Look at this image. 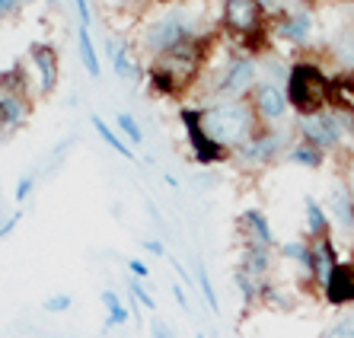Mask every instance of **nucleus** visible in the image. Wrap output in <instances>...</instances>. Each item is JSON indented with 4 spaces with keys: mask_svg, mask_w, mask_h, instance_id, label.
I'll return each instance as SVG.
<instances>
[{
    "mask_svg": "<svg viewBox=\"0 0 354 338\" xmlns=\"http://www.w3.org/2000/svg\"><path fill=\"white\" fill-rule=\"evenodd\" d=\"M322 338H354V310L332 322L329 329L322 332Z\"/></svg>",
    "mask_w": 354,
    "mask_h": 338,
    "instance_id": "f704fd0d",
    "label": "nucleus"
},
{
    "mask_svg": "<svg viewBox=\"0 0 354 338\" xmlns=\"http://www.w3.org/2000/svg\"><path fill=\"white\" fill-rule=\"evenodd\" d=\"M90 122H93V128H96V131H99V138L106 140V144H109V147H112V150H115L118 157H124V160H138V157H134V150H131V144H124V138H122V134H118V131H112V128H109V124L102 122V118H99V115H93Z\"/></svg>",
    "mask_w": 354,
    "mask_h": 338,
    "instance_id": "cd10ccee",
    "label": "nucleus"
},
{
    "mask_svg": "<svg viewBox=\"0 0 354 338\" xmlns=\"http://www.w3.org/2000/svg\"><path fill=\"white\" fill-rule=\"evenodd\" d=\"M310 252H313V265H310V281H313L316 290H326L332 281V272L338 268L335 262V246L329 243V236L313 239L310 243Z\"/></svg>",
    "mask_w": 354,
    "mask_h": 338,
    "instance_id": "4468645a",
    "label": "nucleus"
},
{
    "mask_svg": "<svg viewBox=\"0 0 354 338\" xmlns=\"http://www.w3.org/2000/svg\"><path fill=\"white\" fill-rule=\"evenodd\" d=\"M326 207H329V220L335 223V230L345 239H354V198L345 182H335L329 189Z\"/></svg>",
    "mask_w": 354,
    "mask_h": 338,
    "instance_id": "ddd939ff",
    "label": "nucleus"
},
{
    "mask_svg": "<svg viewBox=\"0 0 354 338\" xmlns=\"http://www.w3.org/2000/svg\"><path fill=\"white\" fill-rule=\"evenodd\" d=\"M99 300H102V306H106V322H102V329H118V326H128V319H131V306H124V300L118 297L115 290H102L99 294Z\"/></svg>",
    "mask_w": 354,
    "mask_h": 338,
    "instance_id": "4be33fe9",
    "label": "nucleus"
},
{
    "mask_svg": "<svg viewBox=\"0 0 354 338\" xmlns=\"http://www.w3.org/2000/svg\"><path fill=\"white\" fill-rule=\"evenodd\" d=\"M304 220H306V236L322 239L329 233V214L322 211V205L316 198H304Z\"/></svg>",
    "mask_w": 354,
    "mask_h": 338,
    "instance_id": "393cba45",
    "label": "nucleus"
},
{
    "mask_svg": "<svg viewBox=\"0 0 354 338\" xmlns=\"http://www.w3.org/2000/svg\"><path fill=\"white\" fill-rule=\"evenodd\" d=\"M19 7H23V0H0V23L10 17H17Z\"/></svg>",
    "mask_w": 354,
    "mask_h": 338,
    "instance_id": "a19ab883",
    "label": "nucleus"
},
{
    "mask_svg": "<svg viewBox=\"0 0 354 338\" xmlns=\"http://www.w3.org/2000/svg\"><path fill=\"white\" fill-rule=\"evenodd\" d=\"M128 294H131L134 303L144 306V310H150V313L157 310V300H153V294L144 288V281H140V278H131V281H128Z\"/></svg>",
    "mask_w": 354,
    "mask_h": 338,
    "instance_id": "72a5a7b5",
    "label": "nucleus"
},
{
    "mask_svg": "<svg viewBox=\"0 0 354 338\" xmlns=\"http://www.w3.org/2000/svg\"><path fill=\"white\" fill-rule=\"evenodd\" d=\"M205 58H207V41H201V35L179 45V48L166 51V55L150 61V86L160 96H182L201 80Z\"/></svg>",
    "mask_w": 354,
    "mask_h": 338,
    "instance_id": "f03ea898",
    "label": "nucleus"
},
{
    "mask_svg": "<svg viewBox=\"0 0 354 338\" xmlns=\"http://www.w3.org/2000/svg\"><path fill=\"white\" fill-rule=\"evenodd\" d=\"M236 290L243 297V306L259 303V290H262V281H256L252 274H246L243 268H236Z\"/></svg>",
    "mask_w": 354,
    "mask_h": 338,
    "instance_id": "2f4dec72",
    "label": "nucleus"
},
{
    "mask_svg": "<svg viewBox=\"0 0 354 338\" xmlns=\"http://www.w3.org/2000/svg\"><path fill=\"white\" fill-rule=\"evenodd\" d=\"M115 124H118V131H122V138L128 140V144H144V128L138 124V118L131 115V112H118V118H115Z\"/></svg>",
    "mask_w": 354,
    "mask_h": 338,
    "instance_id": "473e14b6",
    "label": "nucleus"
},
{
    "mask_svg": "<svg viewBox=\"0 0 354 338\" xmlns=\"http://www.w3.org/2000/svg\"><path fill=\"white\" fill-rule=\"evenodd\" d=\"M0 93H10V96H23V100H29V71L17 64L13 71L0 74Z\"/></svg>",
    "mask_w": 354,
    "mask_h": 338,
    "instance_id": "bb28decb",
    "label": "nucleus"
},
{
    "mask_svg": "<svg viewBox=\"0 0 354 338\" xmlns=\"http://www.w3.org/2000/svg\"><path fill=\"white\" fill-rule=\"evenodd\" d=\"M169 265H173V268H176V274H179V278H182V284H192L189 272H185V268H182V265H179V262H176V259H169Z\"/></svg>",
    "mask_w": 354,
    "mask_h": 338,
    "instance_id": "a18cd8bd",
    "label": "nucleus"
},
{
    "mask_svg": "<svg viewBox=\"0 0 354 338\" xmlns=\"http://www.w3.org/2000/svg\"><path fill=\"white\" fill-rule=\"evenodd\" d=\"M329 106L342 109V112H351L354 115V77L351 74L332 77V83H329Z\"/></svg>",
    "mask_w": 354,
    "mask_h": 338,
    "instance_id": "5701e85b",
    "label": "nucleus"
},
{
    "mask_svg": "<svg viewBox=\"0 0 354 338\" xmlns=\"http://www.w3.org/2000/svg\"><path fill=\"white\" fill-rule=\"evenodd\" d=\"M284 163L306 166V169H319V166L326 163V153H322L319 147H313V144H306V140L297 138L288 147V153H284Z\"/></svg>",
    "mask_w": 354,
    "mask_h": 338,
    "instance_id": "412c9836",
    "label": "nucleus"
},
{
    "mask_svg": "<svg viewBox=\"0 0 354 338\" xmlns=\"http://www.w3.org/2000/svg\"><path fill=\"white\" fill-rule=\"evenodd\" d=\"M150 338H176V332L169 329L163 319H153L150 322Z\"/></svg>",
    "mask_w": 354,
    "mask_h": 338,
    "instance_id": "79ce46f5",
    "label": "nucleus"
},
{
    "mask_svg": "<svg viewBox=\"0 0 354 338\" xmlns=\"http://www.w3.org/2000/svg\"><path fill=\"white\" fill-rule=\"evenodd\" d=\"M290 67H294V64L281 61L278 55H272V51H268V55H262V58H259V80L284 86V83H288V77H290Z\"/></svg>",
    "mask_w": 354,
    "mask_h": 338,
    "instance_id": "a878e982",
    "label": "nucleus"
},
{
    "mask_svg": "<svg viewBox=\"0 0 354 338\" xmlns=\"http://www.w3.org/2000/svg\"><path fill=\"white\" fill-rule=\"evenodd\" d=\"M128 272H131V278L147 281L150 278V265H144L140 259H128Z\"/></svg>",
    "mask_w": 354,
    "mask_h": 338,
    "instance_id": "ea45409f",
    "label": "nucleus"
},
{
    "mask_svg": "<svg viewBox=\"0 0 354 338\" xmlns=\"http://www.w3.org/2000/svg\"><path fill=\"white\" fill-rule=\"evenodd\" d=\"M329 74L313 61H297L290 67V77L284 83L288 90V102L297 115H313L329 109Z\"/></svg>",
    "mask_w": 354,
    "mask_h": 338,
    "instance_id": "20e7f679",
    "label": "nucleus"
},
{
    "mask_svg": "<svg viewBox=\"0 0 354 338\" xmlns=\"http://www.w3.org/2000/svg\"><path fill=\"white\" fill-rule=\"evenodd\" d=\"M281 256L290 259L294 265H300L306 274H310V265H313V252H310V243H304V239H294V243H284L281 246Z\"/></svg>",
    "mask_w": 354,
    "mask_h": 338,
    "instance_id": "7c9ffc66",
    "label": "nucleus"
},
{
    "mask_svg": "<svg viewBox=\"0 0 354 338\" xmlns=\"http://www.w3.org/2000/svg\"><path fill=\"white\" fill-rule=\"evenodd\" d=\"M294 131L300 140L313 144V147H319L326 153V150H338L342 140L348 134H354V115L329 106L322 112H313V115H297Z\"/></svg>",
    "mask_w": 354,
    "mask_h": 338,
    "instance_id": "0eeeda50",
    "label": "nucleus"
},
{
    "mask_svg": "<svg viewBox=\"0 0 354 338\" xmlns=\"http://www.w3.org/2000/svg\"><path fill=\"white\" fill-rule=\"evenodd\" d=\"M144 249H147L150 256H157V259H163V256H166V246L160 243V239H144Z\"/></svg>",
    "mask_w": 354,
    "mask_h": 338,
    "instance_id": "37998d69",
    "label": "nucleus"
},
{
    "mask_svg": "<svg viewBox=\"0 0 354 338\" xmlns=\"http://www.w3.org/2000/svg\"><path fill=\"white\" fill-rule=\"evenodd\" d=\"M198 124L207 138L214 140L217 147L230 157L233 150H239L252 134L262 128L249 106V100H214V102H201L195 106Z\"/></svg>",
    "mask_w": 354,
    "mask_h": 338,
    "instance_id": "f257e3e1",
    "label": "nucleus"
},
{
    "mask_svg": "<svg viewBox=\"0 0 354 338\" xmlns=\"http://www.w3.org/2000/svg\"><path fill=\"white\" fill-rule=\"evenodd\" d=\"M32 189H35V176H23V179L17 182V189H13V201L26 205V201L32 198Z\"/></svg>",
    "mask_w": 354,
    "mask_h": 338,
    "instance_id": "c9c22d12",
    "label": "nucleus"
},
{
    "mask_svg": "<svg viewBox=\"0 0 354 338\" xmlns=\"http://www.w3.org/2000/svg\"><path fill=\"white\" fill-rule=\"evenodd\" d=\"M249 106L256 112L259 124H281L290 115V102H288V90L278 83H265L259 80L249 93Z\"/></svg>",
    "mask_w": 354,
    "mask_h": 338,
    "instance_id": "1a4fd4ad",
    "label": "nucleus"
},
{
    "mask_svg": "<svg viewBox=\"0 0 354 338\" xmlns=\"http://www.w3.org/2000/svg\"><path fill=\"white\" fill-rule=\"evenodd\" d=\"M74 10H77V19H80V26H93L90 0H74Z\"/></svg>",
    "mask_w": 354,
    "mask_h": 338,
    "instance_id": "4c0bfd02",
    "label": "nucleus"
},
{
    "mask_svg": "<svg viewBox=\"0 0 354 338\" xmlns=\"http://www.w3.org/2000/svg\"><path fill=\"white\" fill-rule=\"evenodd\" d=\"M259 303L265 306H278V310H290L294 306V297H290L284 284H274L272 278L262 281V290H259Z\"/></svg>",
    "mask_w": 354,
    "mask_h": 338,
    "instance_id": "c85d7f7f",
    "label": "nucleus"
},
{
    "mask_svg": "<svg viewBox=\"0 0 354 338\" xmlns=\"http://www.w3.org/2000/svg\"><path fill=\"white\" fill-rule=\"evenodd\" d=\"M195 338H207V335H205V332H198V335H195Z\"/></svg>",
    "mask_w": 354,
    "mask_h": 338,
    "instance_id": "09e8293b",
    "label": "nucleus"
},
{
    "mask_svg": "<svg viewBox=\"0 0 354 338\" xmlns=\"http://www.w3.org/2000/svg\"><path fill=\"white\" fill-rule=\"evenodd\" d=\"M23 220V207H19V211H13V214H7L3 217V220H0V239L7 236L10 230H17V223Z\"/></svg>",
    "mask_w": 354,
    "mask_h": 338,
    "instance_id": "58836bf2",
    "label": "nucleus"
},
{
    "mask_svg": "<svg viewBox=\"0 0 354 338\" xmlns=\"http://www.w3.org/2000/svg\"><path fill=\"white\" fill-rule=\"evenodd\" d=\"M173 297L179 300L182 310H189V297H185V290H182V284H173Z\"/></svg>",
    "mask_w": 354,
    "mask_h": 338,
    "instance_id": "c03bdc74",
    "label": "nucleus"
},
{
    "mask_svg": "<svg viewBox=\"0 0 354 338\" xmlns=\"http://www.w3.org/2000/svg\"><path fill=\"white\" fill-rule=\"evenodd\" d=\"M329 51H332V61L345 71H354V19L342 23L335 32L329 35Z\"/></svg>",
    "mask_w": 354,
    "mask_h": 338,
    "instance_id": "f3484780",
    "label": "nucleus"
},
{
    "mask_svg": "<svg viewBox=\"0 0 354 338\" xmlns=\"http://www.w3.org/2000/svg\"><path fill=\"white\" fill-rule=\"evenodd\" d=\"M239 233H243V243H252V246L262 249H274V230L268 217L259 211V207H246L239 214Z\"/></svg>",
    "mask_w": 354,
    "mask_h": 338,
    "instance_id": "2eb2a0df",
    "label": "nucleus"
},
{
    "mask_svg": "<svg viewBox=\"0 0 354 338\" xmlns=\"http://www.w3.org/2000/svg\"><path fill=\"white\" fill-rule=\"evenodd\" d=\"M109 61H112V71H115L118 80H128V83L138 80V67H134V58H131V48H128V45L109 41Z\"/></svg>",
    "mask_w": 354,
    "mask_h": 338,
    "instance_id": "b1692460",
    "label": "nucleus"
},
{
    "mask_svg": "<svg viewBox=\"0 0 354 338\" xmlns=\"http://www.w3.org/2000/svg\"><path fill=\"white\" fill-rule=\"evenodd\" d=\"M0 214H3V207H0Z\"/></svg>",
    "mask_w": 354,
    "mask_h": 338,
    "instance_id": "8fccbe9b",
    "label": "nucleus"
},
{
    "mask_svg": "<svg viewBox=\"0 0 354 338\" xmlns=\"http://www.w3.org/2000/svg\"><path fill=\"white\" fill-rule=\"evenodd\" d=\"M195 288L205 294L207 310H211V313H221V300H217V290H214V284H211V274H207V268H205L201 259L195 262Z\"/></svg>",
    "mask_w": 354,
    "mask_h": 338,
    "instance_id": "c756f323",
    "label": "nucleus"
},
{
    "mask_svg": "<svg viewBox=\"0 0 354 338\" xmlns=\"http://www.w3.org/2000/svg\"><path fill=\"white\" fill-rule=\"evenodd\" d=\"M259 83V58L249 51L230 55L217 67L214 74L205 83V100L201 102H214V100H249L252 86Z\"/></svg>",
    "mask_w": 354,
    "mask_h": 338,
    "instance_id": "7ed1b4c3",
    "label": "nucleus"
},
{
    "mask_svg": "<svg viewBox=\"0 0 354 338\" xmlns=\"http://www.w3.org/2000/svg\"><path fill=\"white\" fill-rule=\"evenodd\" d=\"M297 140L294 128H278V124H262L252 138L243 144L239 150H233L230 160L233 166H239L243 173H256V169H265L272 166L274 160H284L288 147Z\"/></svg>",
    "mask_w": 354,
    "mask_h": 338,
    "instance_id": "39448f33",
    "label": "nucleus"
},
{
    "mask_svg": "<svg viewBox=\"0 0 354 338\" xmlns=\"http://www.w3.org/2000/svg\"><path fill=\"white\" fill-rule=\"evenodd\" d=\"M77 55H80V64H83V71H86V77L99 80V77H102V64H99V51L90 35V26H77Z\"/></svg>",
    "mask_w": 354,
    "mask_h": 338,
    "instance_id": "aec40b11",
    "label": "nucleus"
},
{
    "mask_svg": "<svg viewBox=\"0 0 354 338\" xmlns=\"http://www.w3.org/2000/svg\"><path fill=\"white\" fill-rule=\"evenodd\" d=\"M322 297L335 306L354 303V268L351 265H338L335 272H332V281H329V288L322 290Z\"/></svg>",
    "mask_w": 354,
    "mask_h": 338,
    "instance_id": "a211bd4d",
    "label": "nucleus"
},
{
    "mask_svg": "<svg viewBox=\"0 0 354 338\" xmlns=\"http://www.w3.org/2000/svg\"><path fill=\"white\" fill-rule=\"evenodd\" d=\"M259 3L265 7V13H268V10H278V7H281V0H259Z\"/></svg>",
    "mask_w": 354,
    "mask_h": 338,
    "instance_id": "49530a36",
    "label": "nucleus"
},
{
    "mask_svg": "<svg viewBox=\"0 0 354 338\" xmlns=\"http://www.w3.org/2000/svg\"><path fill=\"white\" fill-rule=\"evenodd\" d=\"M192 39H198V32H195V23H192V17L185 10H166V13L153 17L140 29V48H144V55H147L150 61L166 55V51L179 48V45H185V41H192Z\"/></svg>",
    "mask_w": 354,
    "mask_h": 338,
    "instance_id": "423d86ee",
    "label": "nucleus"
},
{
    "mask_svg": "<svg viewBox=\"0 0 354 338\" xmlns=\"http://www.w3.org/2000/svg\"><path fill=\"white\" fill-rule=\"evenodd\" d=\"M71 306H74L71 294H51V297L45 300V310H48V313H67Z\"/></svg>",
    "mask_w": 354,
    "mask_h": 338,
    "instance_id": "e433bc0d",
    "label": "nucleus"
},
{
    "mask_svg": "<svg viewBox=\"0 0 354 338\" xmlns=\"http://www.w3.org/2000/svg\"><path fill=\"white\" fill-rule=\"evenodd\" d=\"M348 189H351V198H354V169H351V182H348Z\"/></svg>",
    "mask_w": 354,
    "mask_h": 338,
    "instance_id": "de8ad7c7",
    "label": "nucleus"
},
{
    "mask_svg": "<svg viewBox=\"0 0 354 338\" xmlns=\"http://www.w3.org/2000/svg\"><path fill=\"white\" fill-rule=\"evenodd\" d=\"M26 118H29V100L0 93V128L3 131H17V128L26 124Z\"/></svg>",
    "mask_w": 354,
    "mask_h": 338,
    "instance_id": "6ab92c4d",
    "label": "nucleus"
},
{
    "mask_svg": "<svg viewBox=\"0 0 354 338\" xmlns=\"http://www.w3.org/2000/svg\"><path fill=\"white\" fill-rule=\"evenodd\" d=\"M236 268H243V272L252 274L256 281H268V274H272V249H262V246H252V243H243Z\"/></svg>",
    "mask_w": 354,
    "mask_h": 338,
    "instance_id": "dca6fc26",
    "label": "nucleus"
},
{
    "mask_svg": "<svg viewBox=\"0 0 354 338\" xmlns=\"http://www.w3.org/2000/svg\"><path fill=\"white\" fill-rule=\"evenodd\" d=\"M179 118H182V124H185V140H189V150H192V157H195L198 163H201V166H211V163H221V160H227V153H223L214 140L201 131L198 115H195V106H182L179 109Z\"/></svg>",
    "mask_w": 354,
    "mask_h": 338,
    "instance_id": "9b49d317",
    "label": "nucleus"
},
{
    "mask_svg": "<svg viewBox=\"0 0 354 338\" xmlns=\"http://www.w3.org/2000/svg\"><path fill=\"white\" fill-rule=\"evenodd\" d=\"M29 64L35 71V83H39V93L41 96H51L58 90V80H61V61H58V51L45 45V41H35L29 48Z\"/></svg>",
    "mask_w": 354,
    "mask_h": 338,
    "instance_id": "f8f14e48",
    "label": "nucleus"
},
{
    "mask_svg": "<svg viewBox=\"0 0 354 338\" xmlns=\"http://www.w3.org/2000/svg\"><path fill=\"white\" fill-rule=\"evenodd\" d=\"M274 35L281 41H288L294 48H310L313 45V35H316V19L310 10H281L278 19H274Z\"/></svg>",
    "mask_w": 354,
    "mask_h": 338,
    "instance_id": "9d476101",
    "label": "nucleus"
},
{
    "mask_svg": "<svg viewBox=\"0 0 354 338\" xmlns=\"http://www.w3.org/2000/svg\"><path fill=\"white\" fill-rule=\"evenodd\" d=\"M221 19H223V29L233 39H243V41H256L268 32V13H265V7L259 0H223Z\"/></svg>",
    "mask_w": 354,
    "mask_h": 338,
    "instance_id": "6e6552de",
    "label": "nucleus"
}]
</instances>
